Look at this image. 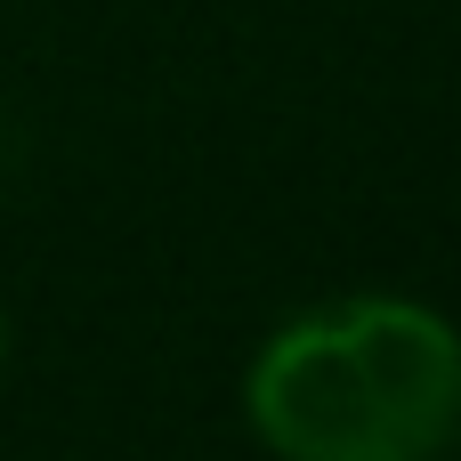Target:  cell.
Instances as JSON below:
<instances>
[{
    "instance_id": "7a4b0ae2",
    "label": "cell",
    "mask_w": 461,
    "mask_h": 461,
    "mask_svg": "<svg viewBox=\"0 0 461 461\" xmlns=\"http://www.w3.org/2000/svg\"><path fill=\"white\" fill-rule=\"evenodd\" d=\"M0 357H8V308H0Z\"/></svg>"
},
{
    "instance_id": "6da1fadb",
    "label": "cell",
    "mask_w": 461,
    "mask_h": 461,
    "mask_svg": "<svg viewBox=\"0 0 461 461\" xmlns=\"http://www.w3.org/2000/svg\"><path fill=\"white\" fill-rule=\"evenodd\" d=\"M243 413L284 461H438L461 438V340L413 300H340L284 324Z\"/></svg>"
}]
</instances>
